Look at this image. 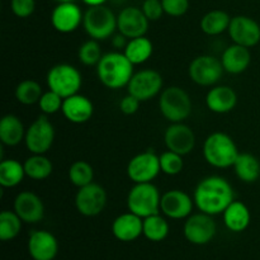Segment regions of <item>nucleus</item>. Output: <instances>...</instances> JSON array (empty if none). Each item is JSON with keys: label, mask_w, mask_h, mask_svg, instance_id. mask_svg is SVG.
<instances>
[{"label": "nucleus", "mask_w": 260, "mask_h": 260, "mask_svg": "<svg viewBox=\"0 0 260 260\" xmlns=\"http://www.w3.org/2000/svg\"><path fill=\"white\" fill-rule=\"evenodd\" d=\"M194 205L201 212L216 216L223 213L235 200V193L230 183L222 177L211 175L201 180L193 194Z\"/></svg>", "instance_id": "f257e3e1"}, {"label": "nucleus", "mask_w": 260, "mask_h": 260, "mask_svg": "<svg viewBox=\"0 0 260 260\" xmlns=\"http://www.w3.org/2000/svg\"><path fill=\"white\" fill-rule=\"evenodd\" d=\"M134 63L123 52L104 53L96 65V75L106 88L121 89L128 85L134 76Z\"/></svg>", "instance_id": "f03ea898"}, {"label": "nucleus", "mask_w": 260, "mask_h": 260, "mask_svg": "<svg viewBox=\"0 0 260 260\" xmlns=\"http://www.w3.org/2000/svg\"><path fill=\"white\" fill-rule=\"evenodd\" d=\"M235 141L223 132H213L203 144V156L206 161L217 169H226L235 164L239 156Z\"/></svg>", "instance_id": "7ed1b4c3"}, {"label": "nucleus", "mask_w": 260, "mask_h": 260, "mask_svg": "<svg viewBox=\"0 0 260 260\" xmlns=\"http://www.w3.org/2000/svg\"><path fill=\"white\" fill-rule=\"evenodd\" d=\"M161 194L152 183H135L127 196V208L129 212L146 218L160 213Z\"/></svg>", "instance_id": "20e7f679"}, {"label": "nucleus", "mask_w": 260, "mask_h": 260, "mask_svg": "<svg viewBox=\"0 0 260 260\" xmlns=\"http://www.w3.org/2000/svg\"><path fill=\"white\" fill-rule=\"evenodd\" d=\"M159 109L172 123L183 122L192 113V99L180 86H169L160 93Z\"/></svg>", "instance_id": "39448f33"}, {"label": "nucleus", "mask_w": 260, "mask_h": 260, "mask_svg": "<svg viewBox=\"0 0 260 260\" xmlns=\"http://www.w3.org/2000/svg\"><path fill=\"white\" fill-rule=\"evenodd\" d=\"M83 25L89 37L96 41H104L112 37L117 29V17L106 5L89 7L84 13Z\"/></svg>", "instance_id": "423d86ee"}, {"label": "nucleus", "mask_w": 260, "mask_h": 260, "mask_svg": "<svg viewBox=\"0 0 260 260\" xmlns=\"http://www.w3.org/2000/svg\"><path fill=\"white\" fill-rule=\"evenodd\" d=\"M46 80L48 89L57 93L63 99L78 94L83 84L80 71L69 63H58L51 68Z\"/></svg>", "instance_id": "0eeeda50"}, {"label": "nucleus", "mask_w": 260, "mask_h": 260, "mask_svg": "<svg viewBox=\"0 0 260 260\" xmlns=\"http://www.w3.org/2000/svg\"><path fill=\"white\" fill-rule=\"evenodd\" d=\"M55 141V127L46 114L38 117L25 129L24 144L32 154H46Z\"/></svg>", "instance_id": "6e6552de"}, {"label": "nucleus", "mask_w": 260, "mask_h": 260, "mask_svg": "<svg viewBox=\"0 0 260 260\" xmlns=\"http://www.w3.org/2000/svg\"><path fill=\"white\" fill-rule=\"evenodd\" d=\"M221 60L211 55H201L193 58L188 68V74L193 83L201 86H215L223 75Z\"/></svg>", "instance_id": "1a4fd4ad"}, {"label": "nucleus", "mask_w": 260, "mask_h": 260, "mask_svg": "<svg viewBox=\"0 0 260 260\" xmlns=\"http://www.w3.org/2000/svg\"><path fill=\"white\" fill-rule=\"evenodd\" d=\"M162 76L159 71L152 69H145L134 74L127 85L128 94L136 96L139 101L146 102L161 93Z\"/></svg>", "instance_id": "9d476101"}, {"label": "nucleus", "mask_w": 260, "mask_h": 260, "mask_svg": "<svg viewBox=\"0 0 260 260\" xmlns=\"http://www.w3.org/2000/svg\"><path fill=\"white\" fill-rule=\"evenodd\" d=\"M160 172V156L150 150L135 155L127 164V175L134 183H152Z\"/></svg>", "instance_id": "9b49d317"}, {"label": "nucleus", "mask_w": 260, "mask_h": 260, "mask_svg": "<svg viewBox=\"0 0 260 260\" xmlns=\"http://www.w3.org/2000/svg\"><path fill=\"white\" fill-rule=\"evenodd\" d=\"M107 205V192L102 185L90 183L79 188L75 196V207L80 215L94 217L103 212Z\"/></svg>", "instance_id": "f8f14e48"}, {"label": "nucleus", "mask_w": 260, "mask_h": 260, "mask_svg": "<svg viewBox=\"0 0 260 260\" xmlns=\"http://www.w3.org/2000/svg\"><path fill=\"white\" fill-rule=\"evenodd\" d=\"M216 230L217 228L212 216L203 212L194 213L185 218L183 228L185 239L194 245H206L212 241L216 235Z\"/></svg>", "instance_id": "ddd939ff"}, {"label": "nucleus", "mask_w": 260, "mask_h": 260, "mask_svg": "<svg viewBox=\"0 0 260 260\" xmlns=\"http://www.w3.org/2000/svg\"><path fill=\"white\" fill-rule=\"evenodd\" d=\"M228 32L234 43L244 47H254L260 42L259 23L246 15H236L231 18Z\"/></svg>", "instance_id": "4468645a"}, {"label": "nucleus", "mask_w": 260, "mask_h": 260, "mask_svg": "<svg viewBox=\"0 0 260 260\" xmlns=\"http://www.w3.org/2000/svg\"><path fill=\"white\" fill-rule=\"evenodd\" d=\"M194 200L180 189H172L161 196L160 212L173 220H183L192 215Z\"/></svg>", "instance_id": "2eb2a0df"}, {"label": "nucleus", "mask_w": 260, "mask_h": 260, "mask_svg": "<svg viewBox=\"0 0 260 260\" xmlns=\"http://www.w3.org/2000/svg\"><path fill=\"white\" fill-rule=\"evenodd\" d=\"M149 22L142 9L127 7L117 15V29L128 40L142 37L149 29Z\"/></svg>", "instance_id": "dca6fc26"}, {"label": "nucleus", "mask_w": 260, "mask_h": 260, "mask_svg": "<svg viewBox=\"0 0 260 260\" xmlns=\"http://www.w3.org/2000/svg\"><path fill=\"white\" fill-rule=\"evenodd\" d=\"M165 146L177 154L188 155L196 146V135L189 126L183 122L172 123L164 134Z\"/></svg>", "instance_id": "f3484780"}, {"label": "nucleus", "mask_w": 260, "mask_h": 260, "mask_svg": "<svg viewBox=\"0 0 260 260\" xmlns=\"http://www.w3.org/2000/svg\"><path fill=\"white\" fill-rule=\"evenodd\" d=\"M84 14L74 2L60 3L51 13V23L57 32L68 35L83 23Z\"/></svg>", "instance_id": "a211bd4d"}, {"label": "nucleus", "mask_w": 260, "mask_h": 260, "mask_svg": "<svg viewBox=\"0 0 260 260\" xmlns=\"http://www.w3.org/2000/svg\"><path fill=\"white\" fill-rule=\"evenodd\" d=\"M28 253L33 260H53L58 253V241L46 230L32 231L28 239Z\"/></svg>", "instance_id": "6ab92c4d"}, {"label": "nucleus", "mask_w": 260, "mask_h": 260, "mask_svg": "<svg viewBox=\"0 0 260 260\" xmlns=\"http://www.w3.org/2000/svg\"><path fill=\"white\" fill-rule=\"evenodd\" d=\"M14 212L23 222L37 223L45 217V205L33 192H20L14 200Z\"/></svg>", "instance_id": "aec40b11"}, {"label": "nucleus", "mask_w": 260, "mask_h": 260, "mask_svg": "<svg viewBox=\"0 0 260 260\" xmlns=\"http://www.w3.org/2000/svg\"><path fill=\"white\" fill-rule=\"evenodd\" d=\"M112 233L114 238L123 243L137 240L144 233V218L132 212H126L114 218L112 223Z\"/></svg>", "instance_id": "412c9836"}, {"label": "nucleus", "mask_w": 260, "mask_h": 260, "mask_svg": "<svg viewBox=\"0 0 260 260\" xmlns=\"http://www.w3.org/2000/svg\"><path fill=\"white\" fill-rule=\"evenodd\" d=\"M61 112L69 122L81 124L93 117L94 106L88 96L78 93L63 99Z\"/></svg>", "instance_id": "4be33fe9"}, {"label": "nucleus", "mask_w": 260, "mask_h": 260, "mask_svg": "<svg viewBox=\"0 0 260 260\" xmlns=\"http://www.w3.org/2000/svg\"><path fill=\"white\" fill-rule=\"evenodd\" d=\"M206 104H207V108L213 113H229L238 104V94L231 86H212L206 95Z\"/></svg>", "instance_id": "5701e85b"}, {"label": "nucleus", "mask_w": 260, "mask_h": 260, "mask_svg": "<svg viewBox=\"0 0 260 260\" xmlns=\"http://www.w3.org/2000/svg\"><path fill=\"white\" fill-rule=\"evenodd\" d=\"M221 62L226 73L238 75L249 68L251 62V53L248 47L234 43L223 51Z\"/></svg>", "instance_id": "b1692460"}, {"label": "nucleus", "mask_w": 260, "mask_h": 260, "mask_svg": "<svg viewBox=\"0 0 260 260\" xmlns=\"http://www.w3.org/2000/svg\"><path fill=\"white\" fill-rule=\"evenodd\" d=\"M223 222L225 226L233 233H243L250 225L251 215L248 206L241 201H235L229 205L223 211Z\"/></svg>", "instance_id": "393cba45"}, {"label": "nucleus", "mask_w": 260, "mask_h": 260, "mask_svg": "<svg viewBox=\"0 0 260 260\" xmlns=\"http://www.w3.org/2000/svg\"><path fill=\"white\" fill-rule=\"evenodd\" d=\"M25 128L14 114H7L0 121V141L4 146L14 147L24 141Z\"/></svg>", "instance_id": "a878e982"}, {"label": "nucleus", "mask_w": 260, "mask_h": 260, "mask_svg": "<svg viewBox=\"0 0 260 260\" xmlns=\"http://www.w3.org/2000/svg\"><path fill=\"white\" fill-rule=\"evenodd\" d=\"M233 168L236 177L244 183H254L260 177V161L249 152H240Z\"/></svg>", "instance_id": "bb28decb"}, {"label": "nucleus", "mask_w": 260, "mask_h": 260, "mask_svg": "<svg viewBox=\"0 0 260 260\" xmlns=\"http://www.w3.org/2000/svg\"><path fill=\"white\" fill-rule=\"evenodd\" d=\"M152 52H154V45L145 36L128 40L126 47L123 48V53L134 65H141L146 62L151 57Z\"/></svg>", "instance_id": "cd10ccee"}, {"label": "nucleus", "mask_w": 260, "mask_h": 260, "mask_svg": "<svg viewBox=\"0 0 260 260\" xmlns=\"http://www.w3.org/2000/svg\"><path fill=\"white\" fill-rule=\"evenodd\" d=\"M25 175L24 164L15 159L2 160L0 162V185L3 188H14L23 182Z\"/></svg>", "instance_id": "c85d7f7f"}, {"label": "nucleus", "mask_w": 260, "mask_h": 260, "mask_svg": "<svg viewBox=\"0 0 260 260\" xmlns=\"http://www.w3.org/2000/svg\"><path fill=\"white\" fill-rule=\"evenodd\" d=\"M231 17L220 9L206 13L201 19V29L207 36H218L229 29Z\"/></svg>", "instance_id": "c756f323"}, {"label": "nucleus", "mask_w": 260, "mask_h": 260, "mask_svg": "<svg viewBox=\"0 0 260 260\" xmlns=\"http://www.w3.org/2000/svg\"><path fill=\"white\" fill-rule=\"evenodd\" d=\"M23 164L25 175L33 180H45L52 174L53 165L45 154H32Z\"/></svg>", "instance_id": "7c9ffc66"}, {"label": "nucleus", "mask_w": 260, "mask_h": 260, "mask_svg": "<svg viewBox=\"0 0 260 260\" xmlns=\"http://www.w3.org/2000/svg\"><path fill=\"white\" fill-rule=\"evenodd\" d=\"M142 235L150 241L159 243L169 235V223L160 213L144 218V233Z\"/></svg>", "instance_id": "2f4dec72"}, {"label": "nucleus", "mask_w": 260, "mask_h": 260, "mask_svg": "<svg viewBox=\"0 0 260 260\" xmlns=\"http://www.w3.org/2000/svg\"><path fill=\"white\" fill-rule=\"evenodd\" d=\"M22 222L23 221L14 211H3L0 213V240H14L20 234Z\"/></svg>", "instance_id": "473e14b6"}, {"label": "nucleus", "mask_w": 260, "mask_h": 260, "mask_svg": "<svg viewBox=\"0 0 260 260\" xmlns=\"http://www.w3.org/2000/svg\"><path fill=\"white\" fill-rule=\"evenodd\" d=\"M42 94V86L36 80H30V79L20 81L15 88V98L24 106H32V104L38 103Z\"/></svg>", "instance_id": "72a5a7b5"}, {"label": "nucleus", "mask_w": 260, "mask_h": 260, "mask_svg": "<svg viewBox=\"0 0 260 260\" xmlns=\"http://www.w3.org/2000/svg\"><path fill=\"white\" fill-rule=\"evenodd\" d=\"M94 169L88 161L78 160L69 168V180L75 187L81 188L93 183Z\"/></svg>", "instance_id": "f704fd0d"}, {"label": "nucleus", "mask_w": 260, "mask_h": 260, "mask_svg": "<svg viewBox=\"0 0 260 260\" xmlns=\"http://www.w3.org/2000/svg\"><path fill=\"white\" fill-rule=\"evenodd\" d=\"M78 57L79 60H80V62L85 66L98 65L101 58L103 57V52H102L99 41L93 40V38L85 41V42L79 47Z\"/></svg>", "instance_id": "c9c22d12"}, {"label": "nucleus", "mask_w": 260, "mask_h": 260, "mask_svg": "<svg viewBox=\"0 0 260 260\" xmlns=\"http://www.w3.org/2000/svg\"><path fill=\"white\" fill-rule=\"evenodd\" d=\"M160 168H161V172L164 174L178 175L184 168L183 156L177 152L168 150L160 155Z\"/></svg>", "instance_id": "e433bc0d"}, {"label": "nucleus", "mask_w": 260, "mask_h": 260, "mask_svg": "<svg viewBox=\"0 0 260 260\" xmlns=\"http://www.w3.org/2000/svg\"><path fill=\"white\" fill-rule=\"evenodd\" d=\"M63 98L61 95H58L55 91L50 90L48 89L47 91L42 94L40 102H38V106H40L41 111L43 112V114L46 116H50V114L57 113L58 111H61L62 108Z\"/></svg>", "instance_id": "4c0bfd02"}, {"label": "nucleus", "mask_w": 260, "mask_h": 260, "mask_svg": "<svg viewBox=\"0 0 260 260\" xmlns=\"http://www.w3.org/2000/svg\"><path fill=\"white\" fill-rule=\"evenodd\" d=\"M165 14L170 17H182L189 9V0H161Z\"/></svg>", "instance_id": "58836bf2"}, {"label": "nucleus", "mask_w": 260, "mask_h": 260, "mask_svg": "<svg viewBox=\"0 0 260 260\" xmlns=\"http://www.w3.org/2000/svg\"><path fill=\"white\" fill-rule=\"evenodd\" d=\"M10 8L18 18H28L35 12L36 2L35 0H12Z\"/></svg>", "instance_id": "ea45409f"}, {"label": "nucleus", "mask_w": 260, "mask_h": 260, "mask_svg": "<svg viewBox=\"0 0 260 260\" xmlns=\"http://www.w3.org/2000/svg\"><path fill=\"white\" fill-rule=\"evenodd\" d=\"M142 12L146 15L149 20H159L164 14V8H162L161 0H145L142 4Z\"/></svg>", "instance_id": "a19ab883"}, {"label": "nucleus", "mask_w": 260, "mask_h": 260, "mask_svg": "<svg viewBox=\"0 0 260 260\" xmlns=\"http://www.w3.org/2000/svg\"><path fill=\"white\" fill-rule=\"evenodd\" d=\"M140 103L141 101L136 98V96L131 95V94H127L126 96L122 98V101L119 102V109L123 114L126 116H132V114L136 113L140 108Z\"/></svg>", "instance_id": "79ce46f5"}, {"label": "nucleus", "mask_w": 260, "mask_h": 260, "mask_svg": "<svg viewBox=\"0 0 260 260\" xmlns=\"http://www.w3.org/2000/svg\"><path fill=\"white\" fill-rule=\"evenodd\" d=\"M83 2L89 7H98V5H104L107 0H83Z\"/></svg>", "instance_id": "37998d69"}, {"label": "nucleus", "mask_w": 260, "mask_h": 260, "mask_svg": "<svg viewBox=\"0 0 260 260\" xmlns=\"http://www.w3.org/2000/svg\"><path fill=\"white\" fill-rule=\"evenodd\" d=\"M57 2H60V3H65V2H74V0H57Z\"/></svg>", "instance_id": "c03bdc74"}]
</instances>
